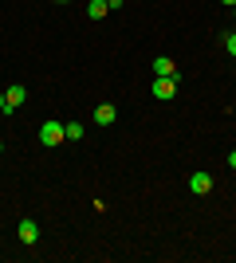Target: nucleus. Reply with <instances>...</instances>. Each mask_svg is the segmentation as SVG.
<instances>
[{
  "label": "nucleus",
  "mask_w": 236,
  "mask_h": 263,
  "mask_svg": "<svg viewBox=\"0 0 236 263\" xmlns=\"http://www.w3.org/2000/svg\"><path fill=\"white\" fill-rule=\"evenodd\" d=\"M59 142H67V130H63V122H44V126H40V145H44V149H56Z\"/></svg>",
  "instance_id": "f257e3e1"
},
{
  "label": "nucleus",
  "mask_w": 236,
  "mask_h": 263,
  "mask_svg": "<svg viewBox=\"0 0 236 263\" xmlns=\"http://www.w3.org/2000/svg\"><path fill=\"white\" fill-rule=\"evenodd\" d=\"M181 87V79H154V87H150V95H154L157 102H169L173 95H177Z\"/></svg>",
  "instance_id": "f03ea898"
},
{
  "label": "nucleus",
  "mask_w": 236,
  "mask_h": 263,
  "mask_svg": "<svg viewBox=\"0 0 236 263\" xmlns=\"http://www.w3.org/2000/svg\"><path fill=\"white\" fill-rule=\"evenodd\" d=\"M16 240H20L24 248H32V243L40 240V224H35V220H20V224H16Z\"/></svg>",
  "instance_id": "7ed1b4c3"
},
{
  "label": "nucleus",
  "mask_w": 236,
  "mask_h": 263,
  "mask_svg": "<svg viewBox=\"0 0 236 263\" xmlns=\"http://www.w3.org/2000/svg\"><path fill=\"white\" fill-rule=\"evenodd\" d=\"M189 193H193V197H205V193H213V173L197 169V173L189 177Z\"/></svg>",
  "instance_id": "20e7f679"
},
{
  "label": "nucleus",
  "mask_w": 236,
  "mask_h": 263,
  "mask_svg": "<svg viewBox=\"0 0 236 263\" xmlns=\"http://www.w3.org/2000/svg\"><path fill=\"white\" fill-rule=\"evenodd\" d=\"M154 79H181L177 75V63H173L169 55H157V59H154Z\"/></svg>",
  "instance_id": "39448f33"
},
{
  "label": "nucleus",
  "mask_w": 236,
  "mask_h": 263,
  "mask_svg": "<svg viewBox=\"0 0 236 263\" xmlns=\"http://www.w3.org/2000/svg\"><path fill=\"white\" fill-rule=\"evenodd\" d=\"M4 99H8V114H16V110L28 102V90H24V83H12V87L4 90Z\"/></svg>",
  "instance_id": "423d86ee"
},
{
  "label": "nucleus",
  "mask_w": 236,
  "mask_h": 263,
  "mask_svg": "<svg viewBox=\"0 0 236 263\" xmlns=\"http://www.w3.org/2000/svg\"><path fill=\"white\" fill-rule=\"evenodd\" d=\"M95 122H99V126H114V122H118V106L99 102V106H95Z\"/></svg>",
  "instance_id": "0eeeda50"
},
{
  "label": "nucleus",
  "mask_w": 236,
  "mask_h": 263,
  "mask_svg": "<svg viewBox=\"0 0 236 263\" xmlns=\"http://www.w3.org/2000/svg\"><path fill=\"white\" fill-rule=\"evenodd\" d=\"M106 12H111V8H106V0H90V4H87V20H102Z\"/></svg>",
  "instance_id": "6e6552de"
},
{
  "label": "nucleus",
  "mask_w": 236,
  "mask_h": 263,
  "mask_svg": "<svg viewBox=\"0 0 236 263\" xmlns=\"http://www.w3.org/2000/svg\"><path fill=\"white\" fill-rule=\"evenodd\" d=\"M63 130H67V142H79L83 138V122H63Z\"/></svg>",
  "instance_id": "1a4fd4ad"
},
{
  "label": "nucleus",
  "mask_w": 236,
  "mask_h": 263,
  "mask_svg": "<svg viewBox=\"0 0 236 263\" xmlns=\"http://www.w3.org/2000/svg\"><path fill=\"white\" fill-rule=\"evenodd\" d=\"M225 51L236 59V32H228V35H225Z\"/></svg>",
  "instance_id": "9d476101"
},
{
  "label": "nucleus",
  "mask_w": 236,
  "mask_h": 263,
  "mask_svg": "<svg viewBox=\"0 0 236 263\" xmlns=\"http://www.w3.org/2000/svg\"><path fill=\"white\" fill-rule=\"evenodd\" d=\"M122 4H126V0H106V8H111V12H118Z\"/></svg>",
  "instance_id": "9b49d317"
},
{
  "label": "nucleus",
  "mask_w": 236,
  "mask_h": 263,
  "mask_svg": "<svg viewBox=\"0 0 236 263\" xmlns=\"http://www.w3.org/2000/svg\"><path fill=\"white\" fill-rule=\"evenodd\" d=\"M0 114H8V99H4V90H0Z\"/></svg>",
  "instance_id": "f8f14e48"
},
{
  "label": "nucleus",
  "mask_w": 236,
  "mask_h": 263,
  "mask_svg": "<svg viewBox=\"0 0 236 263\" xmlns=\"http://www.w3.org/2000/svg\"><path fill=\"white\" fill-rule=\"evenodd\" d=\"M228 169H236V149H232V154H228Z\"/></svg>",
  "instance_id": "ddd939ff"
},
{
  "label": "nucleus",
  "mask_w": 236,
  "mask_h": 263,
  "mask_svg": "<svg viewBox=\"0 0 236 263\" xmlns=\"http://www.w3.org/2000/svg\"><path fill=\"white\" fill-rule=\"evenodd\" d=\"M221 4H228V8H236V0H221Z\"/></svg>",
  "instance_id": "4468645a"
},
{
  "label": "nucleus",
  "mask_w": 236,
  "mask_h": 263,
  "mask_svg": "<svg viewBox=\"0 0 236 263\" xmlns=\"http://www.w3.org/2000/svg\"><path fill=\"white\" fill-rule=\"evenodd\" d=\"M56 4H71V0H56Z\"/></svg>",
  "instance_id": "2eb2a0df"
},
{
  "label": "nucleus",
  "mask_w": 236,
  "mask_h": 263,
  "mask_svg": "<svg viewBox=\"0 0 236 263\" xmlns=\"http://www.w3.org/2000/svg\"><path fill=\"white\" fill-rule=\"evenodd\" d=\"M0 154H4V142H0Z\"/></svg>",
  "instance_id": "dca6fc26"
},
{
  "label": "nucleus",
  "mask_w": 236,
  "mask_h": 263,
  "mask_svg": "<svg viewBox=\"0 0 236 263\" xmlns=\"http://www.w3.org/2000/svg\"><path fill=\"white\" fill-rule=\"evenodd\" d=\"M232 16H236V8H232Z\"/></svg>",
  "instance_id": "f3484780"
}]
</instances>
